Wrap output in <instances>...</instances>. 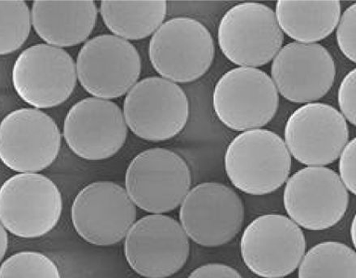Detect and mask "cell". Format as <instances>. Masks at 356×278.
I'll return each instance as SVG.
<instances>
[{
  "label": "cell",
  "mask_w": 356,
  "mask_h": 278,
  "mask_svg": "<svg viewBox=\"0 0 356 278\" xmlns=\"http://www.w3.org/2000/svg\"><path fill=\"white\" fill-rule=\"evenodd\" d=\"M224 164L234 186L243 193L261 196L276 191L285 184L292 160L280 135L257 129L245 131L231 141Z\"/></svg>",
  "instance_id": "obj_1"
},
{
  "label": "cell",
  "mask_w": 356,
  "mask_h": 278,
  "mask_svg": "<svg viewBox=\"0 0 356 278\" xmlns=\"http://www.w3.org/2000/svg\"><path fill=\"white\" fill-rule=\"evenodd\" d=\"M149 55L154 70L177 84L196 81L211 67L216 46L203 24L189 17L164 22L154 33Z\"/></svg>",
  "instance_id": "obj_2"
},
{
  "label": "cell",
  "mask_w": 356,
  "mask_h": 278,
  "mask_svg": "<svg viewBox=\"0 0 356 278\" xmlns=\"http://www.w3.org/2000/svg\"><path fill=\"white\" fill-rule=\"evenodd\" d=\"M191 185L187 163L181 156L165 148L145 150L135 156L125 174V190L131 201L153 214L177 209Z\"/></svg>",
  "instance_id": "obj_3"
},
{
  "label": "cell",
  "mask_w": 356,
  "mask_h": 278,
  "mask_svg": "<svg viewBox=\"0 0 356 278\" xmlns=\"http://www.w3.org/2000/svg\"><path fill=\"white\" fill-rule=\"evenodd\" d=\"M62 211L60 189L42 174L19 173L0 187V223L17 237L47 235L56 227Z\"/></svg>",
  "instance_id": "obj_4"
},
{
  "label": "cell",
  "mask_w": 356,
  "mask_h": 278,
  "mask_svg": "<svg viewBox=\"0 0 356 278\" xmlns=\"http://www.w3.org/2000/svg\"><path fill=\"white\" fill-rule=\"evenodd\" d=\"M218 42L223 55L234 64L257 68L274 60L282 47L284 34L270 7L246 2L224 14Z\"/></svg>",
  "instance_id": "obj_5"
},
{
  "label": "cell",
  "mask_w": 356,
  "mask_h": 278,
  "mask_svg": "<svg viewBox=\"0 0 356 278\" xmlns=\"http://www.w3.org/2000/svg\"><path fill=\"white\" fill-rule=\"evenodd\" d=\"M218 119L235 131L257 130L270 123L279 107L271 78L257 68L236 67L218 80L213 94Z\"/></svg>",
  "instance_id": "obj_6"
},
{
  "label": "cell",
  "mask_w": 356,
  "mask_h": 278,
  "mask_svg": "<svg viewBox=\"0 0 356 278\" xmlns=\"http://www.w3.org/2000/svg\"><path fill=\"white\" fill-rule=\"evenodd\" d=\"M123 114L131 132L158 143L175 137L184 129L189 119V101L175 82L148 77L128 92Z\"/></svg>",
  "instance_id": "obj_7"
},
{
  "label": "cell",
  "mask_w": 356,
  "mask_h": 278,
  "mask_svg": "<svg viewBox=\"0 0 356 278\" xmlns=\"http://www.w3.org/2000/svg\"><path fill=\"white\" fill-rule=\"evenodd\" d=\"M12 82L19 98L33 108H54L65 103L74 91L76 63L63 49L38 44L19 53Z\"/></svg>",
  "instance_id": "obj_8"
},
{
  "label": "cell",
  "mask_w": 356,
  "mask_h": 278,
  "mask_svg": "<svg viewBox=\"0 0 356 278\" xmlns=\"http://www.w3.org/2000/svg\"><path fill=\"white\" fill-rule=\"evenodd\" d=\"M304 232L291 218L265 214L248 224L241 241L248 269L263 278H282L295 272L305 254Z\"/></svg>",
  "instance_id": "obj_9"
},
{
  "label": "cell",
  "mask_w": 356,
  "mask_h": 278,
  "mask_svg": "<svg viewBox=\"0 0 356 278\" xmlns=\"http://www.w3.org/2000/svg\"><path fill=\"white\" fill-rule=\"evenodd\" d=\"M190 243L175 219L150 214L135 223L125 237L124 255L136 274L145 278H168L188 260Z\"/></svg>",
  "instance_id": "obj_10"
},
{
  "label": "cell",
  "mask_w": 356,
  "mask_h": 278,
  "mask_svg": "<svg viewBox=\"0 0 356 278\" xmlns=\"http://www.w3.org/2000/svg\"><path fill=\"white\" fill-rule=\"evenodd\" d=\"M180 225L197 245L216 247L230 243L241 231L245 206L226 184L202 183L190 190L179 209Z\"/></svg>",
  "instance_id": "obj_11"
},
{
  "label": "cell",
  "mask_w": 356,
  "mask_h": 278,
  "mask_svg": "<svg viewBox=\"0 0 356 278\" xmlns=\"http://www.w3.org/2000/svg\"><path fill=\"white\" fill-rule=\"evenodd\" d=\"M60 146V129L42 110H14L0 123V161L14 172L45 170L55 162Z\"/></svg>",
  "instance_id": "obj_12"
},
{
  "label": "cell",
  "mask_w": 356,
  "mask_h": 278,
  "mask_svg": "<svg viewBox=\"0 0 356 278\" xmlns=\"http://www.w3.org/2000/svg\"><path fill=\"white\" fill-rule=\"evenodd\" d=\"M76 67L77 79L88 94L110 101L128 94L136 84L141 61L129 42L105 34L81 47Z\"/></svg>",
  "instance_id": "obj_13"
},
{
  "label": "cell",
  "mask_w": 356,
  "mask_h": 278,
  "mask_svg": "<svg viewBox=\"0 0 356 278\" xmlns=\"http://www.w3.org/2000/svg\"><path fill=\"white\" fill-rule=\"evenodd\" d=\"M284 204L297 225L309 231H324L342 220L348 208L349 194L334 170L308 167L287 180Z\"/></svg>",
  "instance_id": "obj_14"
},
{
  "label": "cell",
  "mask_w": 356,
  "mask_h": 278,
  "mask_svg": "<svg viewBox=\"0 0 356 278\" xmlns=\"http://www.w3.org/2000/svg\"><path fill=\"white\" fill-rule=\"evenodd\" d=\"M71 216L72 225L83 240L92 245L111 246L128 235L135 223L136 209L120 185L97 182L78 193Z\"/></svg>",
  "instance_id": "obj_15"
},
{
  "label": "cell",
  "mask_w": 356,
  "mask_h": 278,
  "mask_svg": "<svg viewBox=\"0 0 356 278\" xmlns=\"http://www.w3.org/2000/svg\"><path fill=\"white\" fill-rule=\"evenodd\" d=\"M285 144L302 164L323 167L339 158L348 143L347 120L334 107L323 103L301 106L285 125Z\"/></svg>",
  "instance_id": "obj_16"
},
{
  "label": "cell",
  "mask_w": 356,
  "mask_h": 278,
  "mask_svg": "<svg viewBox=\"0 0 356 278\" xmlns=\"http://www.w3.org/2000/svg\"><path fill=\"white\" fill-rule=\"evenodd\" d=\"M127 126L123 111L109 100L90 97L67 112L63 137L78 157L97 161L113 157L123 148Z\"/></svg>",
  "instance_id": "obj_17"
},
{
  "label": "cell",
  "mask_w": 356,
  "mask_h": 278,
  "mask_svg": "<svg viewBox=\"0 0 356 278\" xmlns=\"http://www.w3.org/2000/svg\"><path fill=\"white\" fill-rule=\"evenodd\" d=\"M336 67L332 55L319 44L291 42L281 48L271 66L277 92L293 103L318 101L333 87Z\"/></svg>",
  "instance_id": "obj_18"
},
{
  "label": "cell",
  "mask_w": 356,
  "mask_h": 278,
  "mask_svg": "<svg viewBox=\"0 0 356 278\" xmlns=\"http://www.w3.org/2000/svg\"><path fill=\"white\" fill-rule=\"evenodd\" d=\"M31 16L34 31L47 45L72 47L91 35L97 8L94 1H34Z\"/></svg>",
  "instance_id": "obj_19"
},
{
  "label": "cell",
  "mask_w": 356,
  "mask_h": 278,
  "mask_svg": "<svg viewBox=\"0 0 356 278\" xmlns=\"http://www.w3.org/2000/svg\"><path fill=\"white\" fill-rule=\"evenodd\" d=\"M275 16L282 33L296 42L324 40L338 26L339 1H284L276 3Z\"/></svg>",
  "instance_id": "obj_20"
},
{
  "label": "cell",
  "mask_w": 356,
  "mask_h": 278,
  "mask_svg": "<svg viewBox=\"0 0 356 278\" xmlns=\"http://www.w3.org/2000/svg\"><path fill=\"white\" fill-rule=\"evenodd\" d=\"M165 1H102L100 13L109 31L124 40H141L163 24Z\"/></svg>",
  "instance_id": "obj_21"
},
{
  "label": "cell",
  "mask_w": 356,
  "mask_h": 278,
  "mask_svg": "<svg viewBox=\"0 0 356 278\" xmlns=\"http://www.w3.org/2000/svg\"><path fill=\"white\" fill-rule=\"evenodd\" d=\"M298 277L356 278L355 252L343 243H320L305 253Z\"/></svg>",
  "instance_id": "obj_22"
},
{
  "label": "cell",
  "mask_w": 356,
  "mask_h": 278,
  "mask_svg": "<svg viewBox=\"0 0 356 278\" xmlns=\"http://www.w3.org/2000/svg\"><path fill=\"white\" fill-rule=\"evenodd\" d=\"M31 10L24 1H0V56L19 50L31 31Z\"/></svg>",
  "instance_id": "obj_23"
},
{
  "label": "cell",
  "mask_w": 356,
  "mask_h": 278,
  "mask_svg": "<svg viewBox=\"0 0 356 278\" xmlns=\"http://www.w3.org/2000/svg\"><path fill=\"white\" fill-rule=\"evenodd\" d=\"M0 278H61L56 263L41 252L15 253L0 266Z\"/></svg>",
  "instance_id": "obj_24"
},
{
  "label": "cell",
  "mask_w": 356,
  "mask_h": 278,
  "mask_svg": "<svg viewBox=\"0 0 356 278\" xmlns=\"http://www.w3.org/2000/svg\"><path fill=\"white\" fill-rule=\"evenodd\" d=\"M355 19L356 3H353L340 17L336 29V38L341 51L353 62L356 61Z\"/></svg>",
  "instance_id": "obj_25"
},
{
  "label": "cell",
  "mask_w": 356,
  "mask_h": 278,
  "mask_svg": "<svg viewBox=\"0 0 356 278\" xmlns=\"http://www.w3.org/2000/svg\"><path fill=\"white\" fill-rule=\"evenodd\" d=\"M356 70L350 71L341 82L338 100L342 115L353 125L356 123L355 85Z\"/></svg>",
  "instance_id": "obj_26"
},
{
  "label": "cell",
  "mask_w": 356,
  "mask_h": 278,
  "mask_svg": "<svg viewBox=\"0 0 356 278\" xmlns=\"http://www.w3.org/2000/svg\"><path fill=\"white\" fill-rule=\"evenodd\" d=\"M355 156L356 141L353 139L348 141L339 156V177L346 189L354 195L356 193Z\"/></svg>",
  "instance_id": "obj_27"
},
{
  "label": "cell",
  "mask_w": 356,
  "mask_h": 278,
  "mask_svg": "<svg viewBox=\"0 0 356 278\" xmlns=\"http://www.w3.org/2000/svg\"><path fill=\"white\" fill-rule=\"evenodd\" d=\"M188 278H243V277L231 266L219 264V263H211V264L197 268Z\"/></svg>",
  "instance_id": "obj_28"
},
{
  "label": "cell",
  "mask_w": 356,
  "mask_h": 278,
  "mask_svg": "<svg viewBox=\"0 0 356 278\" xmlns=\"http://www.w3.org/2000/svg\"><path fill=\"white\" fill-rule=\"evenodd\" d=\"M8 247V236L6 229L0 223V262H1L6 254Z\"/></svg>",
  "instance_id": "obj_29"
},
{
  "label": "cell",
  "mask_w": 356,
  "mask_h": 278,
  "mask_svg": "<svg viewBox=\"0 0 356 278\" xmlns=\"http://www.w3.org/2000/svg\"><path fill=\"white\" fill-rule=\"evenodd\" d=\"M355 227H356L355 217H354L352 225H350V237H352V238H353V245L355 247V232H356Z\"/></svg>",
  "instance_id": "obj_30"
}]
</instances>
